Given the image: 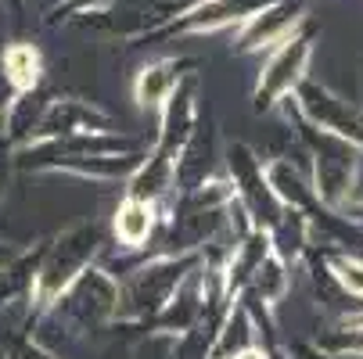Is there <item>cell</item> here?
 I'll use <instances>...</instances> for the list:
<instances>
[{
    "label": "cell",
    "instance_id": "obj_6",
    "mask_svg": "<svg viewBox=\"0 0 363 359\" xmlns=\"http://www.w3.org/2000/svg\"><path fill=\"white\" fill-rule=\"evenodd\" d=\"M180 65L184 62H155V65H144L140 76H137V105L140 108H155V105H166L173 97V90L180 86Z\"/></svg>",
    "mask_w": 363,
    "mask_h": 359
},
{
    "label": "cell",
    "instance_id": "obj_10",
    "mask_svg": "<svg viewBox=\"0 0 363 359\" xmlns=\"http://www.w3.org/2000/svg\"><path fill=\"white\" fill-rule=\"evenodd\" d=\"M101 4H116V0H65L69 11H86V8H101Z\"/></svg>",
    "mask_w": 363,
    "mask_h": 359
},
{
    "label": "cell",
    "instance_id": "obj_13",
    "mask_svg": "<svg viewBox=\"0 0 363 359\" xmlns=\"http://www.w3.org/2000/svg\"><path fill=\"white\" fill-rule=\"evenodd\" d=\"M8 259H11V251H8V248H0V273H4V266H8Z\"/></svg>",
    "mask_w": 363,
    "mask_h": 359
},
{
    "label": "cell",
    "instance_id": "obj_7",
    "mask_svg": "<svg viewBox=\"0 0 363 359\" xmlns=\"http://www.w3.org/2000/svg\"><path fill=\"white\" fill-rule=\"evenodd\" d=\"M151 227H155V209L151 201L144 198H126L116 212V241L123 248H140L147 237H151Z\"/></svg>",
    "mask_w": 363,
    "mask_h": 359
},
{
    "label": "cell",
    "instance_id": "obj_1",
    "mask_svg": "<svg viewBox=\"0 0 363 359\" xmlns=\"http://www.w3.org/2000/svg\"><path fill=\"white\" fill-rule=\"evenodd\" d=\"M97 227H76L65 237H58V244H50L43 251L40 263V277H36V298L40 305H50L79 273H86V259L97 248Z\"/></svg>",
    "mask_w": 363,
    "mask_h": 359
},
{
    "label": "cell",
    "instance_id": "obj_8",
    "mask_svg": "<svg viewBox=\"0 0 363 359\" xmlns=\"http://www.w3.org/2000/svg\"><path fill=\"white\" fill-rule=\"evenodd\" d=\"M335 270H338L335 277L342 280V287L363 298V263H359V259H338Z\"/></svg>",
    "mask_w": 363,
    "mask_h": 359
},
{
    "label": "cell",
    "instance_id": "obj_5",
    "mask_svg": "<svg viewBox=\"0 0 363 359\" xmlns=\"http://www.w3.org/2000/svg\"><path fill=\"white\" fill-rule=\"evenodd\" d=\"M40 76H43V58H40L36 43L15 40L4 47V79H8V90L15 97L33 93L40 86Z\"/></svg>",
    "mask_w": 363,
    "mask_h": 359
},
{
    "label": "cell",
    "instance_id": "obj_3",
    "mask_svg": "<svg viewBox=\"0 0 363 359\" xmlns=\"http://www.w3.org/2000/svg\"><path fill=\"white\" fill-rule=\"evenodd\" d=\"M302 15H306L302 0H274L270 8H263L255 18L245 22V29L238 36V50H241V55H248V50L281 47L302 25Z\"/></svg>",
    "mask_w": 363,
    "mask_h": 359
},
{
    "label": "cell",
    "instance_id": "obj_2",
    "mask_svg": "<svg viewBox=\"0 0 363 359\" xmlns=\"http://www.w3.org/2000/svg\"><path fill=\"white\" fill-rule=\"evenodd\" d=\"M309 55H313V36H309V33H298V36L284 40V43L274 50V58L267 62L263 76H259L255 105H259V108H270L274 101H281L291 86H298Z\"/></svg>",
    "mask_w": 363,
    "mask_h": 359
},
{
    "label": "cell",
    "instance_id": "obj_4",
    "mask_svg": "<svg viewBox=\"0 0 363 359\" xmlns=\"http://www.w3.org/2000/svg\"><path fill=\"white\" fill-rule=\"evenodd\" d=\"M274 0H201L194 8V15H187V29L205 33V29H220V25H234V22H248L263 8H270Z\"/></svg>",
    "mask_w": 363,
    "mask_h": 359
},
{
    "label": "cell",
    "instance_id": "obj_12",
    "mask_svg": "<svg viewBox=\"0 0 363 359\" xmlns=\"http://www.w3.org/2000/svg\"><path fill=\"white\" fill-rule=\"evenodd\" d=\"M234 359H267V352L263 348H241Z\"/></svg>",
    "mask_w": 363,
    "mask_h": 359
},
{
    "label": "cell",
    "instance_id": "obj_14",
    "mask_svg": "<svg viewBox=\"0 0 363 359\" xmlns=\"http://www.w3.org/2000/svg\"><path fill=\"white\" fill-rule=\"evenodd\" d=\"M11 4H15V8H18V4H22V0H11Z\"/></svg>",
    "mask_w": 363,
    "mask_h": 359
},
{
    "label": "cell",
    "instance_id": "obj_9",
    "mask_svg": "<svg viewBox=\"0 0 363 359\" xmlns=\"http://www.w3.org/2000/svg\"><path fill=\"white\" fill-rule=\"evenodd\" d=\"M15 359H55V355H47L40 345H22V348H15Z\"/></svg>",
    "mask_w": 363,
    "mask_h": 359
},
{
    "label": "cell",
    "instance_id": "obj_15",
    "mask_svg": "<svg viewBox=\"0 0 363 359\" xmlns=\"http://www.w3.org/2000/svg\"><path fill=\"white\" fill-rule=\"evenodd\" d=\"M230 359H234V355H230Z\"/></svg>",
    "mask_w": 363,
    "mask_h": 359
},
{
    "label": "cell",
    "instance_id": "obj_11",
    "mask_svg": "<svg viewBox=\"0 0 363 359\" xmlns=\"http://www.w3.org/2000/svg\"><path fill=\"white\" fill-rule=\"evenodd\" d=\"M4 183H8V151L4 140H0V198H4Z\"/></svg>",
    "mask_w": 363,
    "mask_h": 359
}]
</instances>
